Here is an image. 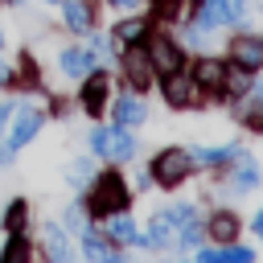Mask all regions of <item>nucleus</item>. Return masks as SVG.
Here are the masks:
<instances>
[{
    "label": "nucleus",
    "mask_w": 263,
    "mask_h": 263,
    "mask_svg": "<svg viewBox=\"0 0 263 263\" xmlns=\"http://www.w3.org/2000/svg\"><path fill=\"white\" fill-rule=\"evenodd\" d=\"M90 148L95 152H103V156H111V160H127V156H136V140L127 136V132H90Z\"/></svg>",
    "instance_id": "obj_2"
},
{
    "label": "nucleus",
    "mask_w": 263,
    "mask_h": 263,
    "mask_svg": "<svg viewBox=\"0 0 263 263\" xmlns=\"http://www.w3.org/2000/svg\"><path fill=\"white\" fill-rule=\"evenodd\" d=\"M210 234H214L218 242H230V238L238 234V218H234V214H214V218H210Z\"/></svg>",
    "instance_id": "obj_14"
},
{
    "label": "nucleus",
    "mask_w": 263,
    "mask_h": 263,
    "mask_svg": "<svg viewBox=\"0 0 263 263\" xmlns=\"http://www.w3.org/2000/svg\"><path fill=\"white\" fill-rule=\"evenodd\" d=\"M0 45H4V37H0Z\"/></svg>",
    "instance_id": "obj_32"
},
{
    "label": "nucleus",
    "mask_w": 263,
    "mask_h": 263,
    "mask_svg": "<svg viewBox=\"0 0 263 263\" xmlns=\"http://www.w3.org/2000/svg\"><path fill=\"white\" fill-rule=\"evenodd\" d=\"M193 78H197L201 90H222V86H226V66H222L218 58H201V62L193 66Z\"/></svg>",
    "instance_id": "obj_5"
},
{
    "label": "nucleus",
    "mask_w": 263,
    "mask_h": 263,
    "mask_svg": "<svg viewBox=\"0 0 263 263\" xmlns=\"http://www.w3.org/2000/svg\"><path fill=\"white\" fill-rule=\"evenodd\" d=\"M234 62L242 70H259L263 66V37H238L234 41Z\"/></svg>",
    "instance_id": "obj_6"
},
{
    "label": "nucleus",
    "mask_w": 263,
    "mask_h": 263,
    "mask_svg": "<svg viewBox=\"0 0 263 263\" xmlns=\"http://www.w3.org/2000/svg\"><path fill=\"white\" fill-rule=\"evenodd\" d=\"M144 29H148V25H144V21H136V16H132V21H123V25H115V37H119V41H127V45H132V41H140V37H144Z\"/></svg>",
    "instance_id": "obj_20"
},
{
    "label": "nucleus",
    "mask_w": 263,
    "mask_h": 263,
    "mask_svg": "<svg viewBox=\"0 0 263 263\" xmlns=\"http://www.w3.org/2000/svg\"><path fill=\"white\" fill-rule=\"evenodd\" d=\"M201 263H251V247H226V251H201Z\"/></svg>",
    "instance_id": "obj_12"
},
{
    "label": "nucleus",
    "mask_w": 263,
    "mask_h": 263,
    "mask_svg": "<svg viewBox=\"0 0 263 263\" xmlns=\"http://www.w3.org/2000/svg\"><path fill=\"white\" fill-rule=\"evenodd\" d=\"M66 25H70L74 33H86V29H90V8H86L82 0H66Z\"/></svg>",
    "instance_id": "obj_13"
},
{
    "label": "nucleus",
    "mask_w": 263,
    "mask_h": 263,
    "mask_svg": "<svg viewBox=\"0 0 263 263\" xmlns=\"http://www.w3.org/2000/svg\"><path fill=\"white\" fill-rule=\"evenodd\" d=\"M127 205V185L115 177V173H103L99 181H95V189H90V210L95 214H115V210H123Z\"/></svg>",
    "instance_id": "obj_1"
},
{
    "label": "nucleus",
    "mask_w": 263,
    "mask_h": 263,
    "mask_svg": "<svg viewBox=\"0 0 263 263\" xmlns=\"http://www.w3.org/2000/svg\"><path fill=\"white\" fill-rule=\"evenodd\" d=\"M86 255H95V259H111V251H107L99 238H86Z\"/></svg>",
    "instance_id": "obj_25"
},
{
    "label": "nucleus",
    "mask_w": 263,
    "mask_h": 263,
    "mask_svg": "<svg viewBox=\"0 0 263 263\" xmlns=\"http://www.w3.org/2000/svg\"><path fill=\"white\" fill-rule=\"evenodd\" d=\"M62 70H66L70 78H82V74L90 70V49H66V53H62Z\"/></svg>",
    "instance_id": "obj_11"
},
{
    "label": "nucleus",
    "mask_w": 263,
    "mask_h": 263,
    "mask_svg": "<svg viewBox=\"0 0 263 263\" xmlns=\"http://www.w3.org/2000/svg\"><path fill=\"white\" fill-rule=\"evenodd\" d=\"M45 251H49L58 263H66V259H70V247H66V234H62V226H45Z\"/></svg>",
    "instance_id": "obj_15"
},
{
    "label": "nucleus",
    "mask_w": 263,
    "mask_h": 263,
    "mask_svg": "<svg viewBox=\"0 0 263 263\" xmlns=\"http://www.w3.org/2000/svg\"><path fill=\"white\" fill-rule=\"evenodd\" d=\"M103 99H107V78H90V82L82 86V107H86L90 115H99V111H103Z\"/></svg>",
    "instance_id": "obj_10"
},
{
    "label": "nucleus",
    "mask_w": 263,
    "mask_h": 263,
    "mask_svg": "<svg viewBox=\"0 0 263 263\" xmlns=\"http://www.w3.org/2000/svg\"><path fill=\"white\" fill-rule=\"evenodd\" d=\"M0 82H8V66H0Z\"/></svg>",
    "instance_id": "obj_29"
},
{
    "label": "nucleus",
    "mask_w": 263,
    "mask_h": 263,
    "mask_svg": "<svg viewBox=\"0 0 263 263\" xmlns=\"http://www.w3.org/2000/svg\"><path fill=\"white\" fill-rule=\"evenodd\" d=\"M238 21V8L230 0H205L201 4V25H234Z\"/></svg>",
    "instance_id": "obj_7"
},
{
    "label": "nucleus",
    "mask_w": 263,
    "mask_h": 263,
    "mask_svg": "<svg viewBox=\"0 0 263 263\" xmlns=\"http://www.w3.org/2000/svg\"><path fill=\"white\" fill-rule=\"evenodd\" d=\"M37 127H41V115H37V111H21V115H16V123H12V136H8V144H12V148L29 144V140L37 136Z\"/></svg>",
    "instance_id": "obj_9"
},
{
    "label": "nucleus",
    "mask_w": 263,
    "mask_h": 263,
    "mask_svg": "<svg viewBox=\"0 0 263 263\" xmlns=\"http://www.w3.org/2000/svg\"><path fill=\"white\" fill-rule=\"evenodd\" d=\"M168 222H177V226H181V222H193V205H177V210L168 214Z\"/></svg>",
    "instance_id": "obj_24"
},
{
    "label": "nucleus",
    "mask_w": 263,
    "mask_h": 263,
    "mask_svg": "<svg viewBox=\"0 0 263 263\" xmlns=\"http://www.w3.org/2000/svg\"><path fill=\"white\" fill-rule=\"evenodd\" d=\"M33 251H29V242L21 238V234H12V242L4 247V263H16V259H29Z\"/></svg>",
    "instance_id": "obj_22"
},
{
    "label": "nucleus",
    "mask_w": 263,
    "mask_h": 263,
    "mask_svg": "<svg viewBox=\"0 0 263 263\" xmlns=\"http://www.w3.org/2000/svg\"><path fill=\"white\" fill-rule=\"evenodd\" d=\"M164 95H168V103H189V82L173 70V74H164Z\"/></svg>",
    "instance_id": "obj_16"
},
{
    "label": "nucleus",
    "mask_w": 263,
    "mask_h": 263,
    "mask_svg": "<svg viewBox=\"0 0 263 263\" xmlns=\"http://www.w3.org/2000/svg\"><path fill=\"white\" fill-rule=\"evenodd\" d=\"M123 66H127V78H132V86H148L152 82V62H148V53H140V49H132L127 58H123Z\"/></svg>",
    "instance_id": "obj_8"
},
{
    "label": "nucleus",
    "mask_w": 263,
    "mask_h": 263,
    "mask_svg": "<svg viewBox=\"0 0 263 263\" xmlns=\"http://www.w3.org/2000/svg\"><path fill=\"white\" fill-rule=\"evenodd\" d=\"M185 173H189V152H181V148L160 152V156H156V164H152V177H156L160 185H177Z\"/></svg>",
    "instance_id": "obj_3"
},
{
    "label": "nucleus",
    "mask_w": 263,
    "mask_h": 263,
    "mask_svg": "<svg viewBox=\"0 0 263 263\" xmlns=\"http://www.w3.org/2000/svg\"><path fill=\"white\" fill-rule=\"evenodd\" d=\"M115 119H119V123H140V119H144V103H140V99H119Z\"/></svg>",
    "instance_id": "obj_17"
},
{
    "label": "nucleus",
    "mask_w": 263,
    "mask_h": 263,
    "mask_svg": "<svg viewBox=\"0 0 263 263\" xmlns=\"http://www.w3.org/2000/svg\"><path fill=\"white\" fill-rule=\"evenodd\" d=\"M107 4H111V8H132L136 0H107Z\"/></svg>",
    "instance_id": "obj_28"
},
{
    "label": "nucleus",
    "mask_w": 263,
    "mask_h": 263,
    "mask_svg": "<svg viewBox=\"0 0 263 263\" xmlns=\"http://www.w3.org/2000/svg\"><path fill=\"white\" fill-rule=\"evenodd\" d=\"M90 177V160H78L74 168H70V181H86Z\"/></svg>",
    "instance_id": "obj_27"
},
{
    "label": "nucleus",
    "mask_w": 263,
    "mask_h": 263,
    "mask_svg": "<svg viewBox=\"0 0 263 263\" xmlns=\"http://www.w3.org/2000/svg\"><path fill=\"white\" fill-rule=\"evenodd\" d=\"M148 62H152L156 74H173V70H181V49L168 37H152L148 41Z\"/></svg>",
    "instance_id": "obj_4"
},
{
    "label": "nucleus",
    "mask_w": 263,
    "mask_h": 263,
    "mask_svg": "<svg viewBox=\"0 0 263 263\" xmlns=\"http://www.w3.org/2000/svg\"><path fill=\"white\" fill-rule=\"evenodd\" d=\"M4 119H8V107H0V123H4Z\"/></svg>",
    "instance_id": "obj_30"
},
{
    "label": "nucleus",
    "mask_w": 263,
    "mask_h": 263,
    "mask_svg": "<svg viewBox=\"0 0 263 263\" xmlns=\"http://www.w3.org/2000/svg\"><path fill=\"white\" fill-rule=\"evenodd\" d=\"M25 218H29V210H25L21 201H16V205H8V214H4V222H8V230H12V234H21V230H25Z\"/></svg>",
    "instance_id": "obj_23"
},
{
    "label": "nucleus",
    "mask_w": 263,
    "mask_h": 263,
    "mask_svg": "<svg viewBox=\"0 0 263 263\" xmlns=\"http://www.w3.org/2000/svg\"><path fill=\"white\" fill-rule=\"evenodd\" d=\"M234 185H238V189H251V185H259V168H255L251 160H242V164H238V173H234Z\"/></svg>",
    "instance_id": "obj_21"
},
{
    "label": "nucleus",
    "mask_w": 263,
    "mask_h": 263,
    "mask_svg": "<svg viewBox=\"0 0 263 263\" xmlns=\"http://www.w3.org/2000/svg\"><path fill=\"white\" fill-rule=\"evenodd\" d=\"M193 156H197V160H205V164H222V160H234V156H238V148H234V144H230V148H197Z\"/></svg>",
    "instance_id": "obj_19"
},
{
    "label": "nucleus",
    "mask_w": 263,
    "mask_h": 263,
    "mask_svg": "<svg viewBox=\"0 0 263 263\" xmlns=\"http://www.w3.org/2000/svg\"><path fill=\"white\" fill-rule=\"evenodd\" d=\"M132 234H136V226H132V218L115 210V214H111V222H107V238H132Z\"/></svg>",
    "instance_id": "obj_18"
},
{
    "label": "nucleus",
    "mask_w": 263,
    "mask_h": 263,
    "mask_svg": "<svg viewBox=\"0 0 263 263\" xmlns=\"http://www.w3.org/2000/svg\"><path fill=\"white\" fill-rule=\"evenodd\" d=\"M255 230H259V234H263V218H259V222H255Z\"/></svg>",
    "instance_id": "obj_31"
},
{
    "label": "nucleus",
    "mask_w": 263,
    "mask_h": 263,
    "mask_svg": "<svg viewBox=\"0 0 263 263\" xmlns=\"http://www.w3.org/2000/svg\"><path fill=\"white\" fill-rule=\"evenodd\" d=\"M156 12L160 16H177L181 12V0H156Z\"/></svg>",
    "instance_id": "obj_26"
}]
</instances>
